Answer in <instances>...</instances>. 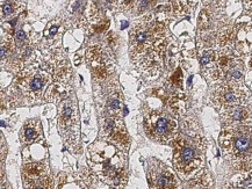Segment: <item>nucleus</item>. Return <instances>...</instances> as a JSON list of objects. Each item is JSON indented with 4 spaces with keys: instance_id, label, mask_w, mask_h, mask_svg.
Returning <instances> with one entry per match:
<instances>
[{
    "instance_id": "f257e3e1",
    "label": "nucleus",
    "mask_w": 252,
    "mask_h": 189,
    "mask_svg": "<svg viewBox=\"0 0 252 189\" xmlns=\"http://www.w3.org/2000/svg\"><path fill=\"white\" fill-rule=\"evenodd\" d=\"M166 49V27L157 17L149 15L136 22L129 33L130 58L146 75H157Z\"/></svg>"
},
{
    "instance_id": "f03ea898",
    "label": "nucleus",
    "mask_w": 252,
    "mask_h": 189,
    "mask_svg": "<svg viewBox=\"0 0 252 189\" xmlns=\"http://www.w3.org/2000/svg\"><path fill=\"white\" fill-rule=\"evenodd\" d=\"M110 143H95L88 148V161L94 173L105 183L116 189L123 188L127 183L126 157Z\"/></svg>"
},
{
    "instance_id": "7ed1b4c3",
    "label": "nucleus",
    "mask_w": 252,
    "mask_h": 189,
    "mask_svg": "<svg viewBox=\"0 0 252 189\" xmlns=\"http://www.w3.org/2000/svg\"><path fill=\"white\" fill-rule=\"evenodd\" d=\"M224 158L236 169H252V127L237 124L224 127L219 138Z\"/></svg>"
},
{
    "instance_id": "20e7f679",
    "label": "nucleus",
    "mask_w": 252,
    "mask_h": 189,
    "mask_svg": "<svg viewBox=\"0 0 252 189\" xmlns=\"http://www.w3.org/2000/svg\"><path fill=\"white\" fill-rule=\"evenodd\" d=\"M173 165L181 175H191L203 162L204 144L202 136L193 129L178 133L173 140Z\"/></svg>"
},
{
    "instance_id": "39448f33",
    "label": "nucleus",
    "mask_w": 252,
    "mask_h": 189,
    "mask_svg": "<svg viewBox=\"0 0 252 189\" xmlns=\"http://www.w3.org/2000/svg\"><path fill=\"white\" fill-rule=\"evenodd\" d=\"M144 128L149 137L159 143H173L179 133L177 121L164 110H154L146 114Z\"/></svg>"
},
{
    "instance_id": "423d86ee",
    "label": "nucleus",
    "mask_w": 252,
    "mask_h": 189,
    "mask_svg": "<svg viewBox=\"0 0 252 189\" xmlns=\"http://www.w3.org/2000/svg\"><path fill=\"white\" fill-rule=\"evenodd\" d=\"M51 77L53 73L43 66L30 65L23 71H21L16 84L24 96L34 101L42 96L43 90L51 80Z\"/></svg>"
},
{
    "instance_id": "0eeeda50",
    "label": "nucleus",
    "mask_w": 252,
    "mask_h": 189,
    "mask_svg": "<svg viewBox=\"0 0 252 189\" xmlns=\"http://www.w3.org/2000/svg\"><path fill=\"white\" fill-rule=\"evenodd\" d=\"M59 132L65 143L70 146L77 144L79 128H78V110L77 104L71 96L63 100L59 109Z\"/></svg>"
},
{
    "instance_id": "6e6552de",
    "label": "nucleus",
    "mask_w": 252,
    "mask_h": 189,
    "mask_svg": "<svg viewBox=\"0 0 252 189\" xmlns=\"http://www.w3.org/2000/svg\"><path fill=\"white\" fill-rule=\"evenodd\" d=\"M211 100L219 109L235 106H245L249 102V92L244 88V86H235L223 82L213 92Z\"/></svg>"
},
{
    "instance_id": "1a4fd4ad",
    "label": "nucleus",
    "mask_w": 252,
    "mask_h": 189,
    "mask_svg": "<svg viewBox=\"0 0 252 189\" xmlns=\"http://www.w3.org/2000/svg\"><path fill=\"white\" fill-rule=\"evenodd\" d=\"M148 181L151 189H177L178 180L167 166L152 160L148 168Z\"/></svg>"
},
{
    "instance_id": "9d476101",
    "label": "nucleus",
    "mask_w": 252,
    "mask_h": 189,
    "mask_svg": "<svg viewBox=\"0 0 252 189\" xmlns=\"http://www.w3.org/2000/svg\"><path fill=\"white\" fill-rule=\"evenodd\" d=\"M86 59L92 74L97 80H103L114 70V64L108 54L100 46H92L87 50Z\"/></svg>"
},
{
    "instance_id": "9b49d317",
    "label": "nucleus",
    "mask_w": 252,
    "mask_h": 189,
    "mask_svg": "<svg viewBox=\"0 0 252 189\" xmlns=\"http://www.w3.org/2000/svg\"><path fill=\"white\" fill-rule=\"evenodd\" d=\"M250 117H251V111L245 106H235V107L222 109L221 111V119L224 127L246 124Z\"/></svg>"
},
{
    "instance_id": "f8f14e48",
    "label": "nucleus",
    "mask_w": 252,
    "mask_h": 189,
    "mask_svg": "<svg viewBox=\"0 0 252 189\" xmlns=\"http://www.w3.org/2000/svg\"><path fill=\"white\" fill-rule=\"evenodd\" d=\"M40 136H41V129L38 122H37L36 119H29L28 122L23 125L22 130H21L20 138L23 144L28 145L38 139Z\"/></svg>"
},
{
    "instance_id": "ddd939ff",
    "label": "nucleus",
    "mask_w": 252,
    "mask_h": 189,
    "mask_svg": "<svg viewBox=\"0 0 252 189\" xmlns=\"http://www.w3.org/2000/svg\"><path fill=\"white\" fill-rule=\"evenodd\" d=\"M47 167L43 162H26L22 168V179L32 180L47 175Z\"/></svg>"
},
{
    "instance_id": "4468645a",
    "label": "nucleus",
    "mask_w": 252,
    "mask_h": 189,
    "mask_svg": "<svg viewBox=\"0 0 252 189\" xmlns=\"http://www.w3.org/2000/svg\"><path fill=\"white\" fill-rule=\"evenodd\" d=\"M68 96H69L68 90L64 84H62V81L53 82L45 92V99L48 101H53V102H56L58 100H64Z\"/></svg>"
},
{
    "instance_id": "2eb2a0df",
    "label": "nucleus",
    "mask_w": 252,
    "mask_h": 189,
    "mask_svg": "<svg viewBox=\"0 0 252 189\" xmlns=\"http://www.w3.org/2000/svg\"><path fill=\"white\" fill-rule=\"evenodd\" d=\"M24 189H53V181L49 174L44 177L32 179V180H23Z\"/></svg>"
},
{
    "instance_id": "dca6fc26",
    "label": "nucleus",
    "mask_w": 252,
    "mask_h": 189,
    "mask_svg": "<svg viewBox=\"0 0 252 189\" xmlns=\"http://www.w3.org/2000/svg\"><path fill=\"white\" fill-rule=\"evenodd\" d=\"M227 189H252V172L228 185Z\"/></svg>"
},
{
    "instance_id": "f3484780",
    "label": "nucleus",
    "mask_w": 252,
    "mask_h": 189,
    "mask_svg": "<svg viewBox=\"0 0 252 189\" xmlns=\"http://www.w3.org/2000/svg\"><path fill=\"white\" fill-rule=\"evenodd\" d=\"M18 8H19V2H11V1L3 2V14L6 17L13 15Z\"/></svg>"
},
{
    "instance_id": "a211bd4d",
    "label": "nucleus",
    "mask_w": 252,
    "mask_h": 189,
    "mask_svg": "<svg viewBox=\"0 0 252 189\" xmlns=\"http://www.w3.org/2000/svg\"><path fill=\"white\" fill-rule=\"evenodd\" d=\"M58 25H56V23H50L49 25V34L48 35H56L57 32H58Z\"/></svg>"
},
{
    "instance_id": "6ab92c4d",
    "label": "nucleus",
    "mask_w": 252,
    "mask_h": 189,
    "mask_svg": "<svg viewBox=\"0 0 252 189\" xmlns=\"http://www.w3.org/2000/svg\"><path fill=\"white\" fill-rule=\"evenodd\" d=\"M1 189H11V187L7 183V181L3 180V182H1Z\"/></svg>"
},
{
    "instance_id": "aec40b11",
    "label": "nucleus",
    "mask_w": 252,
    "mask_h": 189,
    "mask_svg": "<svg viewBox=\"0 0 252 189\" xmlns=\"http://www.w3.org/2000/svg\"><path fill=\"white\" fill-rule=\"evenodd\" d=\"M250 69L252 70V57H251V59H250Z\"/></svg>"
}]
</instances>
